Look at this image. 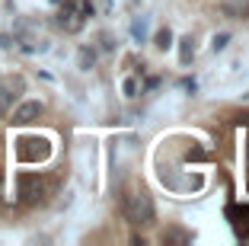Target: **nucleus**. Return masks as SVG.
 Returning a JSON list of instances; mask_svg holds the SVG:
<instances>
[{
	"instance_id": "2",
	"label": "nucleus",
	"mask_w": 249,
	"mask_h": 246,
	"mask_svg": "<svg viewBox=\"0 0 249 246\" xmlns=\"http://www.w3.org/2000/svg\"><path fill=\"white\" fill-rule=\"evenodd\" d=\"M83 22H87V16L80 13V7H77L73 0H67L64 7L58 10V26H61L64 32H80Z\"/></svg>"
},
{
	"instance_id": "5",
	"label": "nucleus",
	"mask_w": 249,
	"mask_h": 246,
	"mask_svg": "<svg viewBox=\"0 0 249 246\" xmlns=\"http://www.w3.org/2000/svg\"><path fill=\"white\" fill-rule=\"evenodd\" d=\"M77 61H80V71H93V67H96V51L83 45V48L77 51Z\"/></svg>"
},
{
	"instance_id": "3",
	"label": "nucleus",
	"mask_w": 249,
	"mask_h": 246,
	"mask_svg": "<svg viewBox=\"0 0 249 246\" xmlns=\"http://www.w3.org/2000/svg\"><path fill=\"white\" fill-rule=\"evenodd\" d=\"M42 112H45L42 102L26 99V102H22V106L13 112V125H32V122H38V118H42Z\"/></svg>"
},
{
	"instance_id": "6",
	"label": "nucleus",
	"mask_w": 249,
	"mask_h": 246,
	"mask_svg": "<svg viewBox=\"0 0 249 246\" xmlns=\"http://www.w3.org/2000/svg\"><path fill=\"white\" fill-rule=\"evenodd\" d=\"M13 96H16V93L7 87V83H0V118L10 112V106H13Z\"/></svg>"
},
{
	"instance_id": "4",
	"label": "nucleus",
	"mask_w": 249,
	"mask_h": 246,
	"mask_svg": "<svg viewBox=\"0 0 249 246\" xmlns=\"http://www.w3.org/2000/svg\"><path fill=\"white\" fill-rule=\"evenodd\" d=\"M19 192H22V198H38L42 195V179H38V176H22Z\"/></svg>"
},
{
	"instance_id": "8",
	"label": "nucleus",
	"mask_w": 249,
	"mask_h": 246,
	"mask_svg": "<svg viewBox=\"0 0 249 246\" xmlns=\"http://www.w3.org/2000/svg\"><path fill=\"white\" fill-rule=\"evenodd\" d=\"M154 45H157L160 51L173 48V32H169V29H160V32H157V38H154Z\"/></svg>"
},
{
	"instance_id": "14",
	"label": "nucleus",
	"mask_w": 249,
	"mask_h": 246,
	"mask_svg": "<svg viewBox=\"0 0 249 246\" xmlns=\"http://www.w3.org/2000/svg\"><path fill=\"white\" fill-rule=\"evenodd\" d=\"M0 179H3V173H0Z\"/></svg>"
},
{
	"instance_id": "7",
	"label": "nucleus",
	"mask_w": 249,
	"mask_h": 246,
	"mask_svg": "<svg viewBox=\"0 0 249 246\" xmlns=\"http://www.w3.org/2000/svg\"><path fill=\"white\" fill-rule=\"evenodd\" d=\"M192 55H195V42H192V36L179 38V58H182V64H189Z\"/></svg>"
},
{
	"instance_id": "10",
	"label": "nucleus",
	"mask_w": 249,
	"mask_h": 246,
	"mask_svg": "<svg viewBox=\"0 0 249 246\" xmlns=\"http://www.w3.org/2000/svg\"><path fill=\"white\" fill-rule=\"evenodd\" d=\"M99 48H103V51H112V48H115V38H112L109 32H103V36H99Z\"/></svg>"
},
{
	"instance_id": "13",
	"label": "nucleus",
	"mask_w": 249,
	"mask_h": 246,
	"mask_svg": "<svg viewBox=\"0 0 249 246\" xmlns=\"http://www.w3.org/2000/svg\"><path fill=\"white\" fill-rule=\"evenodd\" d=\"M10 45H13V42H10V36H3V32H0V48H10Z\"/></svg>"
},
{
	"instance_id": "12",
	"label": "nucleus",
	"mask_w": 249,
	"mask_h": 246,
	"mask_svg": "<svg viewBox=\"0 0 249 246\" xmlns=\"http://www.w3.org/2000/svg\"><path fill=\"white\" fill-rule=\"evenodd\" d=\"M80 13H83V16H93V13H96V10H93V3H89V0H83V3H80Z\"/></svg>"
},
{
	"instance_id": "1",
	"label": "nucleus",
	"mask_w": 249,
	"mask_h": 246,
	"mask_svg": "<svg viewBox=\"0 0 249 246\" xmlns=\"http://www.w3.org/2000/svg\"><path fill=\"white\" fill-rule=\"evenodd\" d=\"M122 211L128 217V224L134 227H150L157 221V208H154V198L147 195L144 189H134L122 198Z\"/></svg>"
},
{
	"instance_id": "9",
	"label": "nucleus",
	"mask_w": 249,
	"mask_h": 246,
	"mask_svg": "<svg viewBox=\"0 0 249 246\" xmlns=\"http://www.w3.org/2000/svg\"><path fill=\"white\" fill-rule=\"evenodd\" d=\"M230 45V32H217V36H214V42H211V48L214 51H224Z\"/></svg>"
},
{
	"instance_id": "11",
	"label": "nucleus",
	"mask_w": 249,
	"mask_h": 246,
	"mask_svg": "<svg viewBox=\"0 0 249 246\" xmlns=\"http://www.w3.org/2000/svg\"><path fill=\"white\" fill-rule=\"evenodd\" d=\"M124 96H128V99H131V96H138V80H134V77L124 80Z\"/></svg>"
}]
</instances>
